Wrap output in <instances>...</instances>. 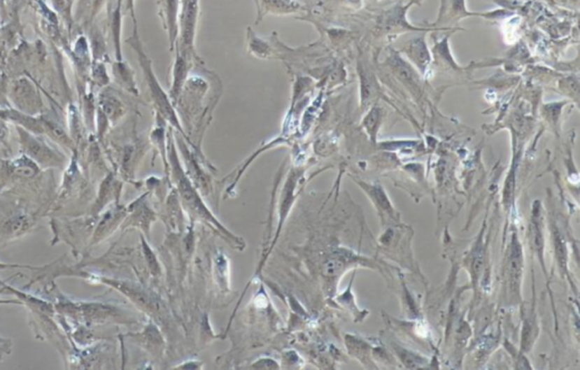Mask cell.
<instances>
[{"instance_id":"f35d334b","label":"cell","mask_w":580,"mask_h":370,"mask_svg":"<svg viewBox=\"0 0 580 370\" xmlns=\"http://www.w3.org/2000/svg\"><path fill=\"white\" fill-rule=\"evenodd\" d=\"M298 360H300V357L295 351H288L283 355V362H286V364H295Z\"/></svg>"},{"instance_id":"9c48e42d","label":"cell","mask_w":580,"mask_h":370,"mask_svg":"<svg viewBox=\"0 0 580 370\" xmlns=\"http://www.w3.org/2000/svg\"><path fill=\"white\" fill-rule=\"evenodd\" d=\"M127 216L124 220L120 229L127 231L129 229H139L146 238L150 236V229L157 220V215L151 208L148 207L143 200L139 199L131 205L127 206Z\"/></svg>"},{"instance_id":"30bf717a","label":"cell","mask_w":580,"mask_h":370,"mask_svg":"<svg viewBox=\"0 0 580 370\" xmlns=\"http://www.w3.org/2000/svg\"><path fill=\"white\" fill-rule=\"evenodd\" d=\"M122 192V182L115 178L113 173H109L99 185L96 200L91 206V216L98 217L108 206L120 202Z\"/></svg>"},{"instance_id":"ac0fdd59","label":"cell","mask_w":580,"mask_h":370,"mask_svg":"<svg viewBox=\"0 0 580 370\" xmlns=\"http://www.w3.org/2000/svg\"><path fill=\"white\" fill-rule=\"evenodd\" d=\"M543 216L539 207H534L532 209V224H530V243L537 253L538 260L541 265L544 267V259H543V251H544V233H543Z\"/></svg>"},{"instance_id":"83f0119b","label":"cell","mask_w":580,"mask_h":370,"mask_svg":"<svg viewBox=\"0 0 580 370\" xmlns=\"http://www.w3.org/2000/svg\"><path fill=\"white\" fill-rule=\"evenodd\" d=\"M382 121V109L373 108L369 113H368L367 116L365 118L364 122H362L365 129L367 131L370 138H372L373 141H375L376 140V136H377V132H379V127H381Z\"/></svg>"},{"instance_id":"4fadbf2b","label":"cell","mask_w":580,"mask_h":370,"mask_svg":"<svg viewBox=\"0 0 580 370\" xmlns=\"http://www.w3.org/2000/svg\"><path fill=\"white\" fill-rule=\"evenodd\" d=\"M198 15V0H185L181 20V45L184 52L192 50Z\"/></svg>"},{"instance_id":"484cf974","label":"cell","mask_w":580,"mask_h":370,"mask_svg":"<svg viewBox=\"0 0 580 370\" xmlns=\"http://www.w3.org/2000/svg\"><path fill=\"white\" fill-rule=\"evenodd\" d=\"M537 322L536 315L532 313L527 316L523 328V336H521V350L529 351L537 337Z\"/></svg>"},{"instance_id":"4dcf8cb0","label":"cell","mask_w":580,"mask_h":370,"mask_svg":"<svg viewBox=\"0 0 580 370\" xmlns=\"http://www.w3.org/2000/svg\"><path fill=\"white\" fill-rule=\"evenodd\" d=\"M164 125H157L156 129L153 131V134H151V140L154 142L155 145H157V148L160 149V155L162 157V162H164V165H165V171L167 174H169V164L167 162V147H166L165 140V129H164Z\"/></svg>"},{"instance_id":"1f68e13d","label":"cell","mask_w":580,"mask_h":370,"mask_svg":"<svg viewBox=\"0 0 580 370\" xmlns=\"http://www.w3.org/2000/svg\"><path fill=\"white\" fill-rule=\"evenodd\" d=\"M113 73H114L115 78L118 83H120L122 87L125 89H133V78H131V72H129V67L125 65L122 61H118L113 65Z\"/></svg>"},{"instance_id":"ffe728a7","label":"cell","mask_w":580,"mask_h":370,"mask_svg":"<svg viewBox=\"0 0 580 370\" xmlns=\"http://www.w3.org/2000/svg\"><path fill=\"white\" fill-rule=\"evenodd\" d=\"M43 129H45L43 136L52 138V141L65 148L67 150L73 151L74 149H78L71 136L64 129L63 127H60L57 122L52 121L50 118L43 116Z\"/></svg>"},{"instance_id":"d6986e66","label":"cell","mask_w":580,"mask_h":370,"mask_svg":"<svg viewBox=\"0 0 580 370\" xmlns=\"http://www.w3.org/2000/svg\"><path fill=\"white\" fill-rule=\"evenodd\" d=\"M97 111L104 115V118L109 124H115L120 121L125 112L123 104L120 103L116 97L106 92L99 94V104Z\"/></svg>"},{"instance_id":"7c38bea8","label":"cell","mask_w":580,"mask_h":370,"mask_svg":"<svg viewBox=\"0 0 580 370\" xmlns=\"http://www.w3.org/2000/svg\"><path fill=\"white\" fill-rule=\"evenodd\" d=\"M127 337L147 350L148 353L154 357L162 355V351L165 349L164 337L153 322H148L143 331L139 332V333H129Z\"/></svg>"},{"instance_id":"836d02e7","label":"cell","mask_w":580,"mask_h":370,"mask_svg":"<svg viewBox=\"0 0 580 370\" xmlns=\"http://www.w3.org/2000/svg\"><path fill=\"white\" fill-rule=\"evenodd\" d=\"M249 368L250 369L275 370L280 369L281 364L280 362L271 358V357H260V358L255 360Z\"/></svg>"},{"instance_id":"44dd1931","label":"cell","mask_w":580,"mask_h":370,"mask_svg":"<svg viewBox=\"0 0 580 370\" xmlns=\"http://www.w3.org/2000/svg\"><path fill=\"white\" fill-rule=\"evenodd\" d=\"M551 233H552V241H553L554 255H556V264L559 267L560 273L563 277L567 276L568 273V249L565 243L563 235L560 232L556 224H551Z\"/></svg>"},{"instance_id":"f1b7e54d","label":"cell","mask_w":580,"mask_h":370,"mask_svg":"<svg viewBox=\"0 0 580 370\" xmlns=\"http://www.w3.org/2000/svg\"><path fill=\"white\" fill-rule=\"evenodd\" d=\"M140 240H141L142 252H143V256H145L146 262H147L148 267H149L151 276H160L162 274V268H160V262L157 259L156 253L154 252V250L151 249L150 246L148 244L145 235H141Z\"/></svg>"},{"instance_id":"ba28073f","label":"cell","mask_w":580,"mask_h":370,"mask_svg":"<svg viewBox=\"0 0 580 370\" xmlns=\"http://www.w3.org/2000/svg\"><path fill=\"white\" fill-rule=\"evenodd\" d=\"M127 207L125 206L114 204L109 209H106L97 218L94 232L91 235L90 242L87 244V250L92 249L98 244L111 238L120 226L123 224L124 220L127 218Z\"/></svg>"},{"instance_id":"6da1fadb","label":"cell","mask_w":580,"mask_h":370,"mask_svg":"<svg viewBox=\"0 0 580 370\" xmlns=\"http://www.w3.org/2000/svg\"><path fill=\"white\" fill-rule=\"evenodd\" d=\"M47 299L54 304L56 313L63 315L69 320L80 322L87 327L92 328L108 324L129 326L136 322V319L129 316L127 310L118 307L116 304L103 301L73 300L60 292L57 285L52 287Z\"/></svg>"},{"instance_id":"e575fe53","label":"cell","mask_w":580,"mask_h":370,"mask_svg":"<svg viewBox=\"0 0 580 370\" xmlns=\"http://www.w3.org/2000/svg\"><path fill=\"white\" fill-rule=\"evenodd\" d=\"M8 87V78L5 76V73L0 72V104H3V106H10L8 103V98H7Z\"/></svg>"},{"instance_id":"d590c367","label":"cell","mask_w":580,"mask_h":370,"mask_svg":"<svg viewBox=\"0 0 580 370\" xmlns=\"http://www.w3.org/2000/svg\"><path fill=\"white\" fill-rule=\"evenodd\" d=\"M43 267H45V265H22V264H10V262H0V271H6V269H29V271H43Z\"/></svg>"},{"instance_id":"d4e9b609","label":"cell","mask_w":580,"mask_h":370,"mask_svg":"<svg viewBox=\"0 0 580 370\" xmlns=\"http://www.w3.org/2000/svg\"><path fill=\"white\" fill-rule=\"evenodd\" d=\"M72 54L73 59L76 62V65L78 69L85 71L87 67H90V47H89V43H87V38L85 36H80L76 40V43L73 45Z\"/></svg>"},{"instance_id":"8992f818","label":"cell","mask_w":580,"mask_h":370,"mask_svg":"<svg viewBox=\"0 0 580 370\" xmlns=\"http://www.w3.org/2000/svg\"><path fill=\"white\" fill-rule=\"evenodd\" d=\"M131 45H132L133 48L136 49V54L139 55L140 65H141L142 69H143V72H145L148 85L150 87L151 94H153V99H154L157 108H158V113H160V116H162L165 121H169V123L175 127V129H178V132H180L182 136H185L183 129H182L180 123H178V118H176L174 109L171 108V104H169L167 97H166V94H164V91L162 90L160 85L157 83V80L156 78H155L154 73L151 71L150 62L148 61L147 56H146L145 52L142 50L141 43H140V40H139L136 30L134 31V36H133L132 43H131Z\"/></svg>"},{"instance_id":"74e56055","label":"cell","mask_w":580,"mask_h":370,"mask_svg":"<svg viewBox=\"0 0 580 370\" xmlns=\"http://www.w3.org/2000/svg\"><path fill=\"white\" fill-rule=\"evenodd\" d=\"M204 368V364L201 362H198V360H188V362H182V364H178V366H175L173 369H202Z\"/></svg>"},{"instance_id":"277c9868","label":"cell","mask_w":580,"mask_h":370,"mask_svg":"<svg viewBox=\"0 0 580 370\" xmlns=\"http://www.w3.org/2000/svg\"><path fill=\"white\" fill-rule=\"evenodd\" d=\"M21 154L34 160L41 169H64L66 156L45 142L43 136L34 134L21 127H16Z\"/></svg>"},{"instance_id":"8fae6325","label":"cell","mask_w":580,"mask_h":370,"mask_svg":"<svg viewBox=\"0 0 580 370\" xmlns=\"http://www.w3.org/2000/svg\"><path fill=\"white\" fill-rule=\"evenodd\" d=\"M360 258L346 249H339L328 256L323 264L322 273L327 280H335L350 267L359 264Z\"/></svg>"},{"instance_id":"f546056e","label":"cell","mask_w":580,"mask_h":370,"mask_svg":"<svg viewBox=\"0 0 580 370\" xmlns=\"http://www.w3.org/2000/svg\"><path fill=\"white\" fill-rule=\"evenodd\" d=\"M69 136L78 148V142L82 138L81 118L78 114L76 105H69Z\"/></svg>"},{"instance_id":"7a4b0ae2","label":"cell","mask_w":580,"mask_h":370,"mask_svg":"<svg viewBox=\"0 0 580 370\" xmlns=\"http://www.w3.org/2000/svg\"><path fill=\"white\" fill-rule=\"evenodd\" d=\"M167 155H169V158L171 176H173V180H174L176 187H178V196H180L181 202H182L184 209L191 216L194 217L197 220H201L204 223L207 224L208 227H211L215 232L222 235V238H224L227 243L231 244V247L239 250V251H242L246 248L243 239L226 229L225 226L222 225L220 220H217L216 216L209 211V208L206 206L205 201L202 200L201 197L197 191L196 187L193 185L191 180L184 173L183 169H182L180 162H178L176 149H175V145L171 143V141L169 143Z\"/></svg>"},{"instance_id":"5b68a950","label":"cell","mask_w":580,"mask_h":370,"mask_svg":"<svg viewBox=\"0 0 580 370\" xmlns=\"http://www.w3.org/2000/svg\"><path fill=\"white\" fill-rule=\"evenodd\" d=\"M7 98L9 105L20 112L31 116L43 115V97L30 78L21 76L9 83Z\"/></svg>"},{"instance_id":"5bb4252c","label":"cell","mask_w":580,"mask_h":370,"mask_svg":"<svg viewBox=\"0 0 580 370\" xmlns=\"http://www.w3.org/2000/svg\"><path fill=\"white\" fill-rule=\"evenodd\" d=\"M34 220L30 215H14L0 226V244H6L27 234L34 229Z\"/></svg>"},{"instance_id":"4316f807","label":"cell","mask_w":580,"mask_h":370,"mask_svg":"<svg viewBox=\"0 0 580 370\" xmlns=\"http://www.w3.org/2000/svg\"><path fill=\"white\" fill-rule=\"evenodd\" d=\"M394 351H395V355H397V358L400 359V362L406 368H411V369H413V368H423L428 362H427V359L424 358L423 355H419V353H412L409 350L403 349L402 346H397V344H394Z\"/></svg>"},{"instance_id":"9a60e30c","label":"cell","mask_w":580,"mask_h":370,"mask_svg":"<svg viewBox=\"0 0 580 370\" xmlns=\"http://www.w3.org/2000/svg\"><path fill=\"white\" fill-rule=\"evenodd\" d=\"M360 187L364 189L365 192L367 193L368 197L372 199L376 209L379 211V214L385 220V217H388L390 220H397L399 214H397L393 206H392L391 200L388 199V194L385 193L383 189L379 184H368L361 183Z\"/></svg>"},{"instance_id":"cb8c5ba5","label":"cell","mask_w":580,"mask_h":370,"mask_svg":"<svg viewBox=\"0 0 580 370\" xmlns=\"http://www.w3.org/2000/svg\"><path fill=\"white\" fill-rule=\"evenodd\" d=\"M404 52L408 55V57L411 59L413 63L417 65L421 72H426V69L430 64V52L427 50L426 43L424 40L417 39L413 43H410Z\"/></svg>"},{"instance_id":"e0dca14e","label":"cell","mask_w":580,"mask_h":370,"mask_svg":"<svg viewBox=\"0 0 580 370\" xmlns=\"http://www.w3.org/2000/svg\"><path fill=\"white\" fill-rule=\"evenodd\" d=\"M80 180H81V173L78 169V149H74L72 151V158L67 164L65 173H64L63 182L60 185V198H66L69 194H72L78 187Z\"/></svg>"},{"instance_id":"603a6c76","label":"cell","mask_w":580,"mask_h":370,"mask_svg":"<svg viewBox=\"0 0 580 370\" xmlns=\"http://www.w3.org/2000/svg\"><path fill=\"white\" fill-rule=\"evenodd\" d=\"M9 172L13 175H15L17 178H34L36 175L39 174V166L34 163V160L30 159L29 157L21 154V156L17 157L15 159L10 160L8 163Z\"/></svg>"},{"instance_id":"8d00e7d4","label":"cell","mask_w":580,"mask_h":370,"mask_svg":"<svg viewBox=\"0 0 580 370\" xmlns=\"http://www.w3.org/2000/svg\"><path fill=\"white\" fill-rule=\"evenodd\" d=\"M13 351V341L9 337H3L0 335V362L10 355Z\"/></svg>"},{"instance_id":"ab89813d","label":"cell","mask_w":580,"mask_h":370,"mask_svg":"<svg viewBox=\"0 0 580 370\" xmlns=\"http://www.w3.org/2000/svg\"><path fill=\"white\" fill-rule=\"evenodd\" d=\"M3 293H6V291H5L3 286L0 285V295L3 294ZM0 304H18V306H23L22 302L16 298L14 300H0Z\"/></svg>"},{"instance_id":"2e32d148","label":"cell","mask_w":580,"mask_h":370,"mask_svg":"<svg viewBox=\"0 0 580 370\" xmlns=\"http://www.w3.org/2000/svg\"><path fill=\"white\" fill-rule=\"evenodd\" d=\"M344 342H346L348 353L351 357L359 360L361 364L367 368H376L373 364V358H372L373 349L366 341L362 340L360 337L355 336V335L346 334L344 336Z\"/></svg>"},{"instance_id":"3957f363","label":"cell","mask_w":580,"mask_h":370,"mask_svg":"<svg viewBox=\"0 0 580 370\" xmlns=\"http://www.w3.org/2000/svg\"><path fill=\"white\" fill-rule=\"evenodd\" d=\"M98 217L91 216L78 217L73 220H60L52 218L50 220V229L52 232V247L58 243H66L72 249V253L76 258L83 252V249H87V244L90 242L91 235L94 232Z\"/></svg>"},{"instance_id":"7402d4cb","label":"cell","mask_w":580,"mask_h":370,"mask_svg":"<svg viewBox=\"0 0 580 370\" xmlns=\"http://www.w3.org/2000/svg\"><path fill=\"white\" fill-rule=\"evenodd\" d=\"M162 16L165 18L166 27L171 40V48H173L178 34V0H162Z\"/></svg>"},{"instance_id":"52a82bcc","label":"cell","mask_w":580,"mask_h":370,"mask_svg":"<svg viewBox=\"0 0 580 370\" xmlns=\"http://www.w3.org/2000/svg\"><path fill=\"white\" fill-rule=\"evenodd\" d=\"M523 275V252L517 235H512L505 264V284L509 299L514 302L521 301V282Z\"/></svg>"},{"instance_id":"d6a6232c","label":"cell","mask_w":580,"mask_h":370,"mask_svg":"<svg viewBox=\"0 0 580 370\" xmlns=\"http://www.w3.org/2000/svg\"><path fill=\"white\" fill-rule=\"evenodd\" d=\"M90 76L94 85H99V87H104L109 82L106 66L100 61H94L91 63Z\"/></svg>"}]
</instances>
